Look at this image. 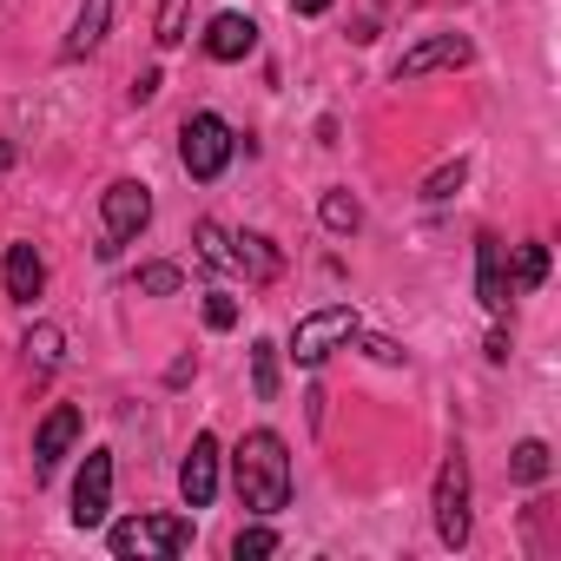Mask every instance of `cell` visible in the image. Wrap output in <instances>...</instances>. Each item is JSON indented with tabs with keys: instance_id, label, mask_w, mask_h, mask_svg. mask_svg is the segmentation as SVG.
<instances>
[{
	"instance_id": "cell-1",
	"label": "cell",
	"mask_w": 561,
	"mask_h": 561,
	"mask_svg": "<svg viewBox=\"0 0 561 561\" xmlns=\"http://www.w3.org/2000/svg\"><path fill=\"white\" fill-rule=\"evenodd\" d=\"M231 482H238V502L251 515H277L291 502V449L277 430H251L238 449H231Z\"/></svg>"
},
{
	"instance_id": "cell-2",
	"label": "cell",
	"mask_w": 561,
	"mask_h": 561,
	"mask_svg": "<svg viewBox=\"0 0 561 561\" xmlns=\"http://www.w3.org/2000/svg\"><path fill=\"white\" fill-rule=\"evenodd\" d=\"M192 548V522L185 515H133L113 528V554L119 561H172Z\"/></svg>"
},
{
	"instance_id": "cell-3",
	"label": "cell",
	"mask_w": 561,
	"mask_h": 561,
	"mask_svg": "<svg viewBox=\"0 0 561 561\" xmlns=\"http://www.w3.org/2000/svg\"><path fill=\"white\" fill-rule=\"evenodd\" d=\"M231 152H238V133H231L218 113H192V119H185V133H179V159H185V172H192L198 185H211V179L231 165Z\"/></svg>"
},
{
	"instance_id": "cell-4",
	"label": "cell",
	"mask_w": 561,
	"mask_h": 561,
	"mask_svg": "<svg viewBox=\"0 0 561 561\" xmlns=\"http://www.w3.org/2000/svg\"><path fill=\"white\" fill-rule=\"evenodd\" d=\"M357 331H364V318H357L351 305H324V311L298 318V331H291V357H298L305 370H318V364H324L331 351L357 344Z\"/></svg>"
},
{
	"instance_id": "cell-5",
	"label": "cell",
	"mask_w": 561,
	"mask_h": 561,
	"mask_svg": "<svg viewBox=\"0 0 561 561\" xmlns=\"http://www.w3.org/2000/svg\"><path fill=\"white\" fill-rule=\"evenodd\" d=\"M100 211H106V244H100V251L113 257V251H126V244L152 225V192H146L139 179H113L106 198H100Z\"/></svg>"
},
{
	"instance_id": "cell-6",
	"label": "cell",
	"mask_w": 561,
	"mask_h": 561,
	"mask_svg": "<svg viewBox=\"0 0 561 561\" xmlns=\"http://www.w3.org/2000/svg\"><path fill=\"white\" fill-rule=\"evenodd\" d=\"M436 535H443V548L469 541V462H462V449H449L436 469Z\"/></svg>"
},
{
	"instance_id": "cell-7",
	"label": "cell",
	"mask_w": 561,
	"mask_h": 561,
	"mask_svg": "<svg viewBox=\"0 0 561 561\" xmlns=\"http://www.w3.org/2000/svg\"><path fill=\"white\" fill-rule=\"evenodd\" d=\"M113 508V449H93L73 482V528H100Z\"/></svg>"
},
{
	"instance_id": "cell-8",
	"label": "cell",
	"mask_w": 561,
	"mask_h": 561,
	"mask_svg": "<svg viewBox=\"0 0 561 561\" xmlns=\"http://www.w3.org/2000/svg\"><path fill=\"white\" fill-rule=\"evenodd\" d=\"M73 443H80V410H73V403H54V410L41 416V430H34V482H47Z\"/></svg>"
},
{
	"instance_id": "cell-9",
	"label": "cell",
	"mask_w": 561,
	"mask_h": 561,
	"mask_svg": "<svg viewBox=\"0 0 561 561\" xmlns=\"http://www.w3.org/2000/svg\"><path fill=\"white\" fill-rule=\"evenodd\" d=\"M179 495H185V508H211V495H218V436H192V449H185V462H179Z\"/></svg>"
},
{
	"instance_id": "cell-10",
	"label": "cell",
	"mask_w": 561,
	"mask_h": 561,
	"mask_svg": "<svg viewBox=\"0 0 561 561\" xmlns=\"http://www.w3.org/2000/svg\"><path fill=\"white\" fill-rule=\"evenodd\" d=\"M476 60V47L462 41V34H430V41H416L403 60H397V80H423V73H443V67H469Z\"/></svg>"
},
{
	"instance_id": "cell-11",
	"label": "cell",
	"mask_w": 561,
	"mask_h": 561,
	"mask_svg": "<svg viewBox=\"0 0 561 561\" xmlns=\"http://www.w3.org/2000/svg\"><path fill=\"white\" fill-rule=\"evenodd\" d=\"M231 264L251 277V285H277V277H285V251H277L264 231H231Z\"/></svg>"
},
{
	"instance_id": "cell-12",
	"label": "cell",
	"mask_w": 561,
	"mask_h": 561,
	"mask_svg": "<svg viewBox=\"0 0 561 561\" xmlns=\"http://www.w3.org/2000/svg\"><path fill=\"white\" fill-rule=\"evenodd\" d=\"M0 277H8V298L14 305H34L41 291H47V264H41V251L21 238V244H8V264H0Z\"/></svg>"
},
{
	"instance_id": "cell-13",
	"label": "cell",
	"mask_w": 561,
	"mask_h": 561,
	"mask_svg": "<svg viewBox=\"0 0 561 561\" xmlns=\"http://www.w3.org/2000/svg\"><path fill=\"white\" fill-rule=\"evenodd\" d=\"M476 298H482V311H495L502 318V305H508V271H502V238H476Z\"/></svg>"
},
{
	"instance_id": "cell-14",
	"label": "cell",
	"mask_w": 561,
	"mask_h": 561,
	"mask_svg": "<svg viewBox=\"0 0 561 561\" xmlns=\"http://www.w3.org/2000/svg\"><path fill=\"white\" fill-rule=\"evenodd\" d=\"M257 47V21L251 14H211V27H205V54L211 60H244Z\"/></svg>"
},
{
	"instance_id": "cell-15",
	"label": "cell",
	"mask_w": 561,
	"mask_h": 561,
	"mask_svg": "<svg viewBox=\"0 0 561 561\" xmlns=\"http://www.w3.org/2000/svg\"><path fill=\"white\" fill-rule=\"evenodd\" d=\"M106 27H113V0H80V14H73V34H67V60H87L100 41H106Z\"/></svg>"
},
{
	"instance_id": "cell-16",
	"label": "cell",
	"mask_w": 561,
	"mask_h": 561,
	"mask_svg": "<svg viewBox=\"0 0 561 561\" xmlns=\"http://www.w3.org/2000/svg\"><path fill=\"white\" fill-rule=\"evenodd\" d=\"M21 351H27L34 370H60V357H67V331H60V324H34Z\"/></svg>"
},
{
	"instance_id": "cell-17",
	"label": "cell",
	"mask_w": 561,
	"mask_h": 561,
	"mask_svg": "<svg viewBox=\"0 0 561 561\" xmlns=\"http://www.w3.org/2000/svg\"><path fill=\"white\" fill-rule=\"evenodd\" d=\"M133 291H146V298H172V291H185V271H179V264H139Z\"/></svg>"
},
{
	"instance_id": "cell-18",
	"label": "cell",
	"mask_w": 561,
	"mask_h": 561,
	"mask_svg": "<svg viewBox=\"0 0 561 561\" xmlns=\"http://www.w3.org/2000/svg\"><path fill=\"white\" fill-rule=\"evenodd\" d=\"M198 264H211V271L231 264V231L218 218H198Z\"/></svg>"
},
{
	"instance_id": "cell-19",
	"label": "cell",
	"mask_w": 561,
	"mask_h": 561,
	"mask_svg": "<svg viewBox=\"0 0 561 561\" xmlns=\"http://www.w3.org/2000/svg\"><path fill=\"white\" fill-rule=\"evenodd\" d=\"M251 390H257L264 403L277 397V344H271V337H257V344H251Z\"/></svg>"
},
{
	"instance_id": "cell-20",
	"label": "cell",
	"mask_w": 561,
	"mask_h": 561,
	"mask_svg": "<svg viewBox=\"0 0 561 561\" xmlns=\"http://www.w3.org/2000/svg\"><path fill=\"white\" fill-rule=\"evenodd\" d=\"M508 476H515V482H541V476H548V443H535V436H528V443H515Z\"/></svg>"
},
{
	"instance_id": "cell-21",
	"label": "cell",
	"mask_w": 561,
	"mask_h": 561,
	"mask_svg": "<svg viewBox=\"0 0 561 561\" xmlns=\"http://www.w3.org/2000/svg\"><path fill=\"white\" fill-rule=\"evenodd\" d=\"M462 179H469V159H449V165H436V172L423 179V198H430V205H436V198H456Z\"/></svg>"
},
{
	"instance_id": "cell-22",
	"label": "cell",
	"mask_w": 561,
	"mask_h": 561,
	"mask_svg": "<svg viewBox=\"0 0 561 561\" xmlns=\"http://www.w3.org/2000/svg\"><path fill=\"white\" fill-rule=\"evenodd\" d=\"M318 211H324V225H331V231H357V225H364V205H357L351 192H324V205H318Z\"/></svg>"
},
{
	"instance_id": "cell-23",
	"label": "cell",
	"mask_w": 561,
	"mask_h": 561,
	"mask_svg": "<svg viewBox=\"0 0 561 561\" xmlns=\"http://www.w3.org/2000/svg\"><path fill=\"white\" fill-rule=\"evenodd\" d=\"M541 277H548V244H515V285L535 291Z\"/></svg>"
},
{
	"instance_id": "cell-24",
	"label": "cell",
	"mask_w": 561,
	"mask_h": 561,
	"mask_svg": "<svg viewBox=\"0 0 561 561\" xmlns=\"http://www.w3.org/2000/svg\"><path fill=\"white\" fill-rule=\"evenodd\" d=\"M231 554H238V561L277 554V528H238V535H231Z\"/></svg>"
},
{
	"instance_id": "cell-25",
	"label": "cell",
	"mask_w": 561,
	"mask_h": 561,
	"mask_svg": "<svg viewBox=\"0 0 561 561\" xmlns=\"http://www.w3.org/2000/svg\"><path fill=\"white\" fill-rule=\"evenodd\" d=\"M159 47H179L185 41V0H159Z\"/></svg>"
},
{
	"instance_id": "cell-26",
	"label": "cell",
	"mask_w": 561,
	"mask_h": 561,
	"mask_svg": "<svg viewBox=\"0 0 561 561\" xmlns=\"http://www.w3.org/2000/svg\"><path fill=\"white\" fill-rule=\"evenodd\" d=\"M205 324L211 331H231L238 324V298L231 291H205Z\"/></svg>"
},
{
	"instance_id": "cell-27",
	"label": "cell",
	"mask_w": 561,
	"mask_h": 561,
	"mask_svg": "<svg viewBox=\"0 0 561 561\" xmlns=\"http://www.w3.org/2000/svg\"><path fill=\"white\" fill-rule=\"evenodd\" d=\"M357 337H364V331H357ZM364 357H377V364H390V370H397V364H410V351H403L397 337H364Z\"/></svg>"
},
{
	"instance_id": "cell-28",
	"label": "cell",
	"mask_w": 561,
	"mask_h": 561,
	"mask_svg": "<svg viewBox=\"0 0 561 561\" xmlns=\"http://www.w3.org/2000/svg\"><path fill=\"white\" fill-rule=\"evenodd\" d=\"M152 93H159V73H139V80H133V100H139V106H146V100H152Z\"/></svg>"
},
{
	"instance_id": "cell-29",
	"label": "cell",
	"mask_w": 561,
	"mask_h": 561,
	"mask_svg": "<svg viewBox=\"0 0 561 561\" xmlns=\"http://www.w3.org/2000/svg\"><path fill=\"white\" fill-rule=\"evenodd\" d=\"M298 14H331V0H291Z\"/></svg>"
},
{
	"instance_id": "cell-30",
	"label": "cell",
	"mask_w": 561,
	"mask_h": 561,
	"mask_svg": "<svg viewBox=\"0 0 561 561\" xmlns=\"http://www.w3.org/2000/svg\"><path fill=\"white\" fill-rule=\"evenodd\" d=\"M0 165H14V146H0Z\"/></svg>"
}]
</instances>
